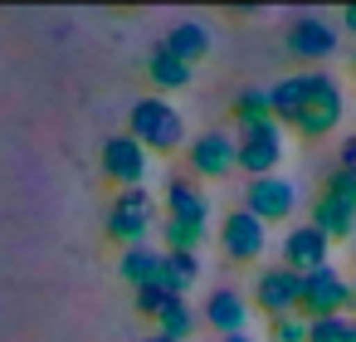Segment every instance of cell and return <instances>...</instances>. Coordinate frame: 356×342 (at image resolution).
I'll list each match as a JSON object with an SVG mask.
<instances>
[{
	"label": "cell",
	"instance_id": "obj_1",
	"mask_svg": "<svg viewBox=\"0 0 356 342\" xmlns=\"http://www.w3.org/2000/svg\"><path fill=\"white\" fill-rule=\"evenodd\" d=\"M268 103H273V123L283 132H298V137H327L337 132V123L346 118V93L332 74L322 69H302V74H288L268 88Z\"/></svg>",
	"mask_w": 356,
	"mask_h": 342
},
{
	"label": "cell",
	"instance_id": "obj_2",
	"mask_svg": "<svg viewBox=\"0 0 356 342\" xmlns=\"http://www.w3.org/2000/svg\"><path fill=\"white\" fill-rule=\"evenodd\" d=\"M205 220H210V201H205V191H200L191 176H176V181L166 186V220H161L166 249L195 254V244L205 240Z\"/></svg>",
	"mask_w": 356,
	"mask_h": 342
},
{
	"label": "cell",
	"instance_id": "obj_3",
	"mask_svg": "<svg viewBox=\"0 0 356 342\" xmlns=\"http://www.w3.org/2000/svg\"><path fill=\"white\" fill-rule=\"evenodd\" d=\"M351 308H356L351 279L341 269H332V264L317 269V274H307L298 283V313L307 322H317V318H351Z\"/></svg>",
	"mask_w": 356,
	"mask_h": 342
},
{
	"label": "cell",
	"instance_id": "obj_4",
	"mask_svg": "<svg viewBox=\"0 0 356 342\" xmlns=\"http://www.w3.org/2000/svg\"><path fill=\"white\" fill-rule=\"evenodd\" d=\"M132 142H142L147 152H176L186 142V123L181 113L166 103V98H142L132 108V127H127Z\"/></svg>",
	"mask_w": 356,
	"mask_h": 342
},
{
	"label": "cell",
	"instance_id": "obj_5",
	"mask_svg": "<svg viewBox=\"0 0 356 342\" xmlns=\"http://www.w3.org/2000/svg\"><path fill=\"white\" fill-rule=\"evenodd\" d=\"M152 225H156V201H152V191L132 186V191H118V196H113V210H108V235H113L122 249L147 244Z\"/></svg>",
	"mask_w": 356,
	"mask_h": 342
},
{
	"label": "cell",
	"instance_id": "obj_6",
	"mask_svg": "<svg viewBox=\"0 0 356 342\" xmlns=\"http://www.w3.org/2000/svg\"><path fill=\"white\" fill-rule=\"evenodd\" d=\"M234 152H239V171H249V181L278 176V162L288 157V132H283L278 123L244 127V132L234 137Z\"/></svg>",
	"mask_w": 356,
	"mask_h": 342
},
{
	"label": "cell",
	"instance_id": "obj_7",
	"mask_svg": "<svg viewBox=\"0 0 356 342\" xmlns=\"http://www.w3.org/2000/svg\"><path fill=\"white\" fill-rule=\"evenodd\" d=\"M220 249H225L234 264H259L264 249H268V225L254 220V215L239 205V210H229L225 225H220Z\"/></svg>",
	"mask_w": 356,
	"mask_h": 342
},
{
	"label": "cell",
	"instance_id": "obj_8",
	"mask_svg": "<svg viewBox=\"0 0 356 342\" xmlns=\"http://www.w3.org/2000/svg\"><path fill=\"white\" fill-rule=\"evenodd\" d=\"M278 264H283L288 274L307 279V274H317V269L332 264V244H327L312 225H293V230L283 235V244H278Z\"/></svg>",
	"mask_w": 356,
	"mask_h": 342
},
{
	"label": "cell",
	"instance_id": "obj_9",
	"mask_svg": "<svg viewBox=\"0 0 356 342\" xmlns=\"http://www.w3.org/2000/svg\"><path fill=\"white\" fill-rule=\"evenodd\" d=\"M244 196H249L244 210L254 220H264V225H278V220H288L298 210V186L288 176H259V181H249Z\"/></svg>",
	"mask_w": 356,
	"mask_h": 342
},
{
	"label": "cell",
	"instance_id": "obj_10",
	"mask_svg": "<svg viewBox=\"0 0 356 342\" xmlns=\"http://www.w3.org/2000/svg\"><path fill=\"white\" fill-rule=\"evenodd\" d=\"M283 49H288V59H298V64H322V59L337 54V30H332L327 20H317V15H302V20L288 25Z\"/></svg>",
	"mask_w": 356,
	"mask_h": 342
},
{
	"label": "cell",
	"instance_id": "obj_11",
	"mask_svg": "<svg viewBox=\"0 0 356 342\" xmlns=\"http://www.w3.org/2000/svg\"><path fill=\"white\" fill-rule=\"evenodd\" d=\"M186 162H191V171H195V176L220 181V176H229V171L239 166V152H234V137H229V132L210 127V132H200V137L186 147Z\"/></svg>",
	"mask_w": 356,
	"mask_h": 342
},
{
	"label": "cell",
	"instance_id": "obj_12",
	"mask_svg": "<svg viewBox=\"0 0 356 342\" xmlns=\"http://www.w3.org/2000/svg\"><path fill=\"white\" fill-rule=\"evenodd\" d=\"M298 274H288L283 264H268V269H259V279H254V308L259 313H268V322L273 318H288V313H298Z\"/></svg>",
	"mask_w": 356,
	"mask_h": 342
},
{
	"label": "cell",
	"instance_id": "obj_13",
	"mask_svg": "<svg viewBox=\"0 0 356 342\" xmlns=\"http://www.w3.org/2000/svg\"><path fill=\"white\" fill-rule=\"evenodd\" d=\"M103 176H108V181H118L122 191L142 186V176H147V147H142V142H132L127 132H122V137H113V142L103 147Z\"/></svg>",
	"mask_w": 356,
	"mask_h": 342
},
{
	"label": "cell",
	"instance_id": "obj_14",
	"mask_svg": "<svg viewBox=\"0 0 356 342\" xmlns=\"http://www.w3.org/2000/svg\"><path fill=\"white\" fill-rule=\"evenodd\" d=\"M327 244H337V240H351L356 235V205L351 201H341V196H317L312 201V220H307Z\"/></svg>",
	"mask_w": 356,
	"mask_h": 342
},
{
	"label": "cell",
	"instance_id": "obj_15",
	"mask_svg": "<svg viewBox=\"0 0 356 342\" xmlns=\"http://www.w3.org/2000/svg\"><path fill=\"white\" fill-rule=\"evenodd\" d=\"M200 313L210 318V327H220V337H239L249 327V298L234 293V288H215Z\"/></svg>",
	"mask_w": 356,
	"mask_h": 342
},
{
	"label": "cell",
	"instance_id": "obj_16",
	"mask_svg": "<svg viewBox=\"0 0 356 342\" xmlns=\"http://www.w3.org/2000/svg\"><path fill=\"white\" fill-rule=\"evenodd\" d=\"M200 279V259L195 254H181V249H166L161 254V274H156V283L171 293V298H186V288Z\"/></svg>",
	"mask_w": 356,
	"mask_h": 342
},
{
	"label": "cell",
	"instance_id": "obj_17",
	"mask_svg": "<svg viewBox=\"0 0 356 342\" xmlns=\"http://www.w3.org/2000/svg\"><path fill=\"white\" fill-rule=\"evenodd\" d=\"M161 49H166L171 59H181V64H195V59L210 54V30H205V25H176V30L161 40Z\"/></svg>",
	"mask_w": 356,
	"mask_h": 342
},
{
	"label": "cell",
	"instance_id": "obj_18",
	"mask_svg": "<svg viewBox=\"0 0 356 342\" xmlns=\"http://www.w3.org/2000/svg\"><path fill=\"white\" fill-rule=\"evenodd\" d=\"M161 254H166V249H152V244L122 249V264H118V274H122L132 288H147V283H156V274H161Z\"/></svg>",
	"mask_w": 356,
	"mask_h": 342
},
{
	"label": "cell",
	"instance_id": "obj_19",
	"mask_svg": "<svg viewBox=\"0 0 356 342\" xmlns=\"http://www.w3.org/2000/svg\"><path fill=\"white\" fill-rule=\"evenodd\" d=\"M229 118L239 123V132H244V127H264V123H273L268 88H239L234 103H229Z\"/></svg>",
	"mask_w": 356,
	"mask_h": 342
},
{
	"label": "cell",
	"instance_id": "obj_20",
	"mask_svg": "<svg viewBox=\"0 0 356 342\" xmlns=\"http://www.w3.org/2000/svg\"><path fill=\"white\" fill-rule=\"evenodd\" d=\"M147 79H152L161 93H176V88H186V84H191V64L171 59V54L156 45V49H152V59H147Z\"/></svg>",
	"mask_w": 356,
	"mask_h": 342
},
{
	"label": "cell",
	"instance_id": "obj_21",
	"mask_svg": "<svg viewBox=\"0 0 356 342\" xmlns=\"http://www.w3.org/2000/svg\"><path fill=\"white\" fill-rule=\"evenodd\" d=\"M195 322H200V313H195L186 298H171V303L156 313V332L171 337V342H186V337L195 332Z\"/></svg>",
	"mask_w": 356,
	"mask_h": 342
},
{
	"label": "cell",
	"instance_id": "obj_22",
	"mask_svg": "<svg viewBox=\"0 0 356 342\" xmlns=\"http://www.w3.org/2000/svg\"><path fill=\"white\" fill-rule=\"evenodd\" d=\"M307 342H356V318H317L307 322Z\"/></svg>",
	"mask_w": 356,
	"mask_h": 342
},
{
	"label": "cell",
	"instance_id": "obj_23",
	"mask_svg": "<svg viewBox=\"0 0 356 342\" xmlns=\"http://www.w3.org/2000/svg\"><path fill=\"white\" fill-rule=\"evenodd\" d=\"M268 342H307V318H302V313L273 318V322H268Z\"/></svg>",
	"mask_w": 356,
	"mask_h": 342
},
{
	"label": "cell",
	"instance_id": "obj_24",
	"mask_svg": "<svg viewBox=\"0 0 356 342\" xmlns=\"http://www.w3.org/2000/svg\"><path fill=\"white\" fill-rule=\"evenodd\" d=\"M166 303H171V293H166L161 283H147V288H137V313H142V318H152V322H156V313H161Z\"/></svg>",
	"mask_w": 356,
	"mask_h": 342
},
{
	"label": "cell",
	"instance_id": "obj_25",
	"mask_svg": "<svg viewBox=\"0 0 356 342\" xmlns=\"http://www.w3.org/2000/svg\"><path fill=\"white\" fill-rule=\"evenodd\" d=\"M337 157H341V162H337V166H341V171H356V137H346V142H341V152H337Z\"/></svg>",
	"mask_w": 356,
	"mask_h": 342
},
{
	"label": "cell",
	"instance_id": "obj_26",
	"mask_svg": "<svg viewBox=\"0 0 356 342\" xmlns=\"http://www.w3.org/2000/svg\"><path fill=\"white\" fill-rule=\"evenodd\" d=\"M341 25H346V30L356 35V6H346V10H341Z\"/></svg>",
	"mask_w": 356,
	"mask_h": 342
},
{
	"label": "cell",
	"instance_id": "obj_27",
	"mask_svg": "<svg viewBox=\"0 0 356 342\" xmlns=\"http://www.w3.org/2000/svg\"><path fill=\"white\" fill-rule=\"evenodd\" d=\"M220 342H254V337H249V332H239V337H220Z\"/></svg>",
	"mask_w": 356,
	"mask_h": 342
},
{
	"label": "cell",
	"instance_id": "obj_28",
	"mask_svg": "<svg viewBox=\"0 0 356 342\" xmlns=\"http://www.w3.org/2000/svg\"><path fill=\"white\" fill-rule=\"evenodd\" d=\"M142 342H171V337H161V332H152V337H142Z\"/></svg>",
	"mask_w": 356,
	"mask_h": 342
},
{
	"label": "cell",
	"instance_id": "obj_29",
	"mask_svg": "<svg viewBox=\"0 0 356 342\" xmlns=\"http://www.w3.org/2000/svg\"><path fill=\"white\" fill-rule=\"evenodd\" d=\"M351 74H356V49H351Z\"/></svg>",
	"mask_w": 356,
	"mask_h": 342
},
{
	"label": "cell",
	"instance_id": "obj_30",
	"mask_svg": "<svg viewBox=\"0 0 356 342\" xmlns=\"http://www.w3.org/2000/svg\"><path fill=\"white\" fill-rule=\"evenodd\" d=\"M351 293H356V279H351Z\"/></svg>",
	"mask_w": 356,
	"mask_h": 342
},
{
	"label": "cell",
	"instance_id": "obj_31",
	"mask_svg": "<svg viewBox=\"0 0 356 342\" xmlns=\"http://www.w3.org/2000/svg\"><path fill=\"white\" fill-rule=\"evenodd\" d=\"M351 176H356V171H351Z\"/></svg>",
	"mask_w": 356,
	"mask_h": 342
}]
</instances>
